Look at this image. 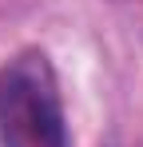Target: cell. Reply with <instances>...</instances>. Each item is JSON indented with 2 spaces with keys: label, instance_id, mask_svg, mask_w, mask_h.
<instances>
[{
  "label": "cell",
  "instance_id": "obj_1",
  "mask_svg": "<svg viewBox=\"0 0 143 147\" xmlns=\"http://www.w3.org/2000/svg\"><path fill=\"white\" fill-rule=\"evenodd\" d=\"M0 147H68L60 84L44 52L0 68Z\"/></svg>",
  "mask_w": 143,
  "mask_h": 147
}]
</instances>
